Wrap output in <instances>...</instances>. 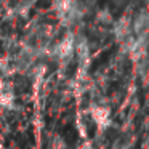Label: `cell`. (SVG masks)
Instances as JSON below:
<instances>
[{
    "instance_id": "1",
    "label": "cell",
    "mask_w": 149,
    "mask_h": 149,
    "mask_svg": "<svg viewBox=\"0 0 149 149\" xmlns=\"http://www.w3.org/2000/svg\"><path fill=\"white\" fill-rule=\"evenodd\" d=\"M91 120L95 122V125L98 127L100 132H104L106 128H109L111 125V111L104 106H93L90 109Z\"/></svg>"
},
{
    "instance_id": "2",
    "label": "cell",
    "mask_w": 149,
    "mask_h": 149,
    "mask_svg": "<svg viewBox=\"0 0 149 149\" xmlns=\"http://www.w3.org/2000/svg\"><path fill=\"white\" fill-rule=\"evenodd\" d=\"M15 101V93L10 85H2L0 87V106L11 107Z\"/></svg>"
},
{
    "instance_id": "3",
    "label": "cell",
    "mask_w": 149,
    "mask_h": 149,
    "mask_svg": "<svg viewBox=\"0 0 149 149\" xmlns=\"http://www.w3.org/2000/svg\"><path fill=\"white\" fill-rule=\"evenodd\" d=\"M48 149H68V144L64 143V139L61 136H55V138L50 141Z\"/></svg>"
},
{
    "instance_id": "4",
    "label": "cell",
    "mask_w": 149,
    "mask_h": 149,
    "mask_svg": "<svg viewBox=\"0 0 149 149\" xmlns=\"http://www.w3.org/2000/svg\"><path fill=\"white\" fill-rule=\"evenodd\" d=\"M79 149H85V148H79Z\"/></svg>"
}]
</instances>
